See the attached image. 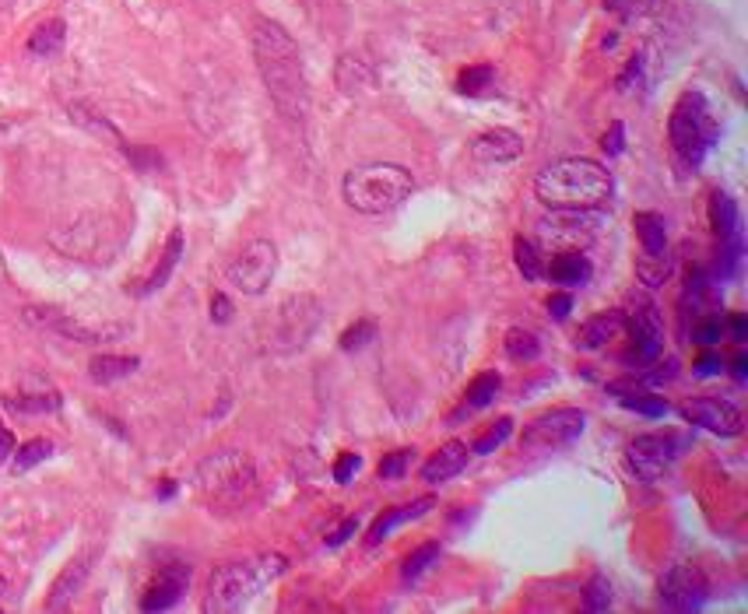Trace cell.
Returning <instances> with one entry per match:
<instances>
[{
	"label": "cell",
	"instance_id": "22",
	"mask_svg": "<svg viewBox=\"0 0 748 614\" xmlns=\"http://www.w3.org/2000/svg\"><path fill=\"white\" fill-rule=\"evenodd\" d=\"M432 506H436V499H432V495H422V499H415V502H411V506L383 509V513L373 520V527H369L366 544H369V548H376V544H380L383 537H390V530H394V527H401V523L422 520V516L429 513Z\"/></svg>",
	"mask_w": 748,
	"mask_h": 614
},
{
	"label": "cell",
	"instance_id": "53",
	"mask_svg": "<svg viewBox=\"0 0 748 614\" xmlns=\"http://www.w3.org/2000/svg\"><path fill=\"white\" fill-rule=\"evenodd\" d=\"M11 453H15V432H11L8 425H0V467L8 464Z\"/></svg>",
	"mask_w": 748,
	"mask_h": 614
},
{
	"label": "cell",
	"instance_id": "44",
	"mask_svg": "<svg viewBox=\"0 0 748 614\" xmlns=\"http://www.w3.org/2000/svg\"><path fill=\"white\" fill-rule=\"evenodd\" d=\"M359 467H362V457H359V453H341V457L338 460H334V481H338V485H348V481H352L355 478V471H359Z\"/></svg>",
	"mask_w": 748,
	"mask_h": 614
},
{
	"label": "cell",
	"instance_id": "24",
	"mask_svg": "<svg viewBox=\"0 0 748 614\" xmlns=\"http://www.w3.org/2000/svg\"><path fill=\"white\" fill-rule=\"evenodd\" d=\"M633 229H636V239H640L643 257H668L671 253L664 215H657V211H640V215L633 218Z\"/></svg>",
	"mask_w": 748,
	"mask_h": 614
},
{
	"label": "cell",
	"instance_id": "56",
	"mask_svg": "<svg viewBox=\"0 0 748 614\" xmlns=\"http://www.w3.org/2000/svg\"><path fill=\"white\" fill-rule=\"evenodd\" d=\"M173 495H176V481H162V485H159V499H173Z\"/></svg>",
	"mask_w": 748,
	"mask_h": 614
},
{
	"label": "cell",
	"instance_id": "23",
	"mask_svg": "<svg viewBox=\"0 0 748 614\" xmlns=\"http://www.w3.org/2000/svg\"><path fill=\"white\" fill-rule=\"evenodd\" d=\"M622 334H626V320H622V309H612V313L590 316V320L580 327V337H576V341H580V348L597 351V348H605V344L619 341Z\"/></svg>",
	"mask_w": 748,
	"mask_h": 614
},
{
	"label": "cell",
	"instance_id": "47",
	"mask_svg": "<svg viewBox=\"0 0 748 614\" xmlns=\"http://www.w3.org/2000/svg\"><path fill=\"white\" fill-rule=\"evenodd\" d=\"M548 313H552L555 320H566V316L573 313V295H569V292H552V295H548Z\"/></svg>",
	"mask_w": 748,
	"mask_h": 614
},
{
	"label": "cell",
	"instance_id": "45",
	"mask_svg": "<svg viewBox=\"0 0 748 614\" xmlns=\"http://www.w3.org/2000/svg\"><path fill=\"white\" fill-rule=\"evenodd\" d=\"M601 148L608 151V155H622V148H626V127H622L619 120L608 127V134L601 137Z\"/></svg>",
	"mask_w": 748,
	"mask_h": 614
},
{
	"label": "cell",
	"instance_id": "50",
	"mask_svg": "<svg viewBox=\"0 0 748 614\" xmlns=\"http://www.w3.org/2000/svg\"><path fill=\"white\" fill-rule=\"evenodd\" d=\"M355 530H359V516H348V520H345V523H341V527H338V530H334V534H331V537H327V544H331V548H338V544H345V541H348V537H352V534H355Z\"/></svg>",
	"mask_w": 748,
	"mask_h": 614
},
{
	"label": "cell",
	"instance_id": "16",
	"mask_svg": "<svg viewBox=\"0 0 748 614\" xmlns=\"http://www.w3.org/2000/svg\"><path fill=\"white\" fill-rule=\"evenodd\" d=\"M468 155L482 165H506V162H517L524 155V137L517 130H506V127H492L482 130L478 137H471L468 144Z\"/></svg>",
	"mask_w": 748,
	"mask_h": 614
},
{
	"label": "cell",
	"instance_id": "21",
	"mask_svg": "<svg viewBox=\"0 0 748 614\" xmlns=\"http://www.w3.org/2000/svg\"><path fill=\"white\" fill-rule=\"evenodd\" d=\"M334 85L341 88V95L348 99H362L376 88V71L355 53H341L338 67H334Z\"/></svg>",
	"mask_w": 748,
	"mask_h": 614
},
{
	"label": "cell",
	"instance_id": "39",
	"mask_svg": "<svg viewBox=\"0 0 748 614\" xmlns=\"http://www.w3.org/2000/svg\"><path fill=\"white\" fill-rule=\"evenodd\" d=\"M492 81H496V71H492L489 64L464 67V71L457 74V92H461V95H482L485 88H492Z\"/></svg>",
	"mask_w": 748,
	"mask_h": 614
},
{
	"label": "cell",
	"instance_id": "30",
	"mask_svg": "<svg viewBox=\"0 0 748 614\" xmlns=\"http://www.w3.org/2000/svg\"><path fill=\"white\" fill-rule=\"evenodd\" d=\"M499 390H503V376H499V372H482V376H475V379H471V386H468V393H464V407L457 411L454 418L489 407L492 400L499 397Z\"/></svg>",
	"mask_w": 748,
	"mask_h": 614
},
{
	"label": "cell",
	"instance_id": "6",
	"mask_svg": "<svg viewBox=\"0 0 748 614\" xmlns=\"http://www.w3.org/2000/svg\"><path fill=\"white\" fill-rule=\"evenodd\" d=\"M717 137H720V123H717V116H713L706 95L696 92V88L678 95V102L671 106V116H668V141L678 162H682L685 169H696Z\"/></svg>",
	"mask_w": 748,
	"mask_h": 614
},
{
	"label": "cell",
	"instance_id": "31",
	"mask_svg": "<svg viewBox=\"0 0 748 614\" xmlns=\"http://www.w3.org/2000/svg\"><path fill=\"white\" fill-rule=\"evenodd\" d=\"M513 260H517L520 274H524L527 281L545 278V257H541V246L534 243V239H524V236L513 239Z\"/></svg>",
	"mask_w": 748,
	"mask_h": 614
},
{
	"label": "cell",
	"instance_id": "11",
	"mask_svg": "<svg viewBox=\"0 0 748 614\" xmlns=\"http://www.w3.org/2000/svg\"><path fill=\"white\" fill-rule=\"evenodd\" d=\"M601 215L597 211H552L538 222V239L559 250H583L594 243Z\"/></svg>",
	"mask_w": 748,
	"mask_h": 614
},
{
	"label": "cell",
	"instance_id": "54",
	"mask_svg": "<svg viewBox=\"0 0 748 614\" xmlns=\"http://www.w3.org/2000/svg\"><path fill=\"white\" fill-rule=\"evenodd\" d=\"M731 372H734V379H745L748 376V355L741 351V344H738V351H734V358H731Z\"/></svg>",
	"mask_w": 748,
	"mask_h": 614
},
{
	"label": "cell",
	"instance_id": "1",
	"mask_svg": "<svg viewBox=\"0 0 748 614\" xmlns=\"http://www.w3.org/2000/svg\"><path fill=\"white\" fill-rule=\"evenodd\" d=\"M253 60L264 78V88L278 113L292 123H303L310 116V81H306L303 53L299 43L288 36V29L271 18H253Z\"/></svg>",
	"mask_w": 748,
	"mask_h": 614
},
{
	"label": "cell",
	"instance_id": "10",
	"mask_svg": "<svg viewBox=\"0 0 748 614\" xmlns=\"http://www.w3.org/2000/svg\"><path fill=\"white\" fill-rule=\"evenodd\" d=\"M278 274V246L271 239H250L225 267V281L243 295H264Z\"/></svg>",
	"mask_w": 748,
	"mask_h": 614
},
{
	"label": "cell",
	"instance_id": "32",
	"mask_svg": "<svg viewBox=\"0 0 748 614\" xmlns=\"http://www.w3.org/2000/svg\"><path fill=\"white\" fill-rule=\"evenodd\" d=\"M503 348H506V355H510L513 362H534V358L541 355V341H538V334H531V330H524V327L506 330Z\"/></svg>",
	"mask_w": 748,
	"mask_h": 614
},
{
	"label": "cell",
	"instance_id": "2",
	"mask_svg": "<svg viewBox=\"0 0 748 614\" xmlns=\"http://www.w3.org/2000/svg\"><path fill=\"white\" fill-rule=\"evenodd\" d=\"M612 193V172L594 158H559L534 176V197L548 211H601Z\"/></svg>",
	"mask_w": 748,
	"mask_h": 614
},
{
	"label": "cell",
	"instance_id": "48",
	"mask_svg": "<svg viewBox=\"0 0 748 614\" xmlns=\"http://www.w3.org/2000/svg\"><path fill=\"white\" fill-rule=\"evenodd\" d=\"M720 369H724V358H720L717 351L706 348L703 355L696 358V372H699V376H713V372H720Z\"/></svg>",
	"mask_w": 748,
	"mask_h": 614
},
{
	"label": "cell",
	"instance_id": "38",
	"mask_svg": "<svg viewBox=\"0 0 748 614\" xmlns=\"http://www.w3.org/2000/svg\"><path fill=\"white\" fill-rule=\"evenodd\" d=\"M4 404L18 415H50L60 407V397L57 393H29V397H8Z\"/></svg>",
	"mask_w": 748,
	"mask_h": 614
},
{
	"label": "cell",
	"instance_id": "37",
	"mask_svg": "<svg viewBox=\"0 0 748 614\" xmlns=\"http://www.w3.org/2000/svg\"><path fill=\"white\" fill-rule=\"evenodd\" d=\"M671 274V253L668 257H643L636 260V278H640L643 288H661Z\"/></svg>",
	"mask_w": 748,
	"mask_h": 614
},
{
	"label": "cell",
	"instance_id": "19",
	"mask_svg": "<svg viewBox=\"0 0 748 614\" xmlns=\"http://www.w3.org/2000/svg\"><path fill=\"white\" fill-rule=\"evenodd\" d=\"M468 457H471L468 443H461V439H450V443H443L422 464V481H429V485H443V481L457 478V474L468 467Z\"/></svg>",
	"mask_w": 748,
	"mask_h": 614
},
{
	"label": "cell",
	"instance_id": "34",
	"mask_svg": "<svg viewBox=\"0 0 748 614\" xmlns=\"http://www.w3.org/2000/svg\"><path fill=\"white\" fill-rule=\"evenodd\" d=\"M612 607V583H608V576H601V572H594V576L587 579V586H583V611L590 614H601Z\"/></svg>",
	"mask_w": 748,
	"mask_h": 614
},
{
	"label": "cell",
	"instance_id": "8",
	"mask_svg": "<svg viewBox=\"0 0 748 614\" xmlns=\"http://www.w3.org/2000/svg\"><path fill=\"white\" fill-rule=\"evenodd\" d=\"M320 320H324V306H320L317 295H310V292L288 295V299L274 309V323H271V334H267V344H271L274 351L303 348V344L317 334Z\"/></svg>",
	"mask_w": 748,
	"mask_h": 614
},
{
	"label": "cell",
	"instance_id": "25",
	"mask_svg": "<svg viewBox=\"0 0 748 614\" xmlns=\"http://www.w3.org/2000/svg\"><path fill=\"white\" fill-rule=\"evenodd\" d=\"M710 225H713V232H717L720 243H734V239H741V211H738V204L720 190L710 197Z\"/></svg>",
	"mask_w": 748,
	"mask_h": 614
},
{
	"label": "cell",
	"instance_id": "18",
	"mask_svg": "<svg viewBox=\"0 0 748 614\" xmlns=\"http://www.w3.org/2000/svg\"><path fill=\"white\" fill-rule=\"evenodd\" d=\"M92 562H95V551H85V555L71 558V562L60 569V576L53 579L50 586V597H46V611H67L74 604V597L81 593L85 579L92 576Z\"/></svg>",
	"mask_w": 748,
	"mask_h": 614
},
{
	"label": "cell",
	"instance_id": "17",
	"mask_svg": "<svg viewBox=\"0 0 748 614\" xmlns=\"http://www.w3.org/2000/svg\"><path fill=\"white\" fill-rule=\"evenodd\" d=\"M187 583H190L187 565H166V569H159V576L148 583V590L141 597V611H169V607H176L183 593H187Z\"/></svg>",
	"mask_w": 748,
	"mask_h": 614
},
{
	"label": "cell",
	"instance_id": "40",
	"mask_svg": "<svg viewBox=\"0 0 748 614\" xmlns=\"http://www.w3.org/2000/svg\"><path fill=\"white\" fill-rule=\"evenodd\" d=\"M685 334L692 337V341L699 344V348H713L717 341H724V320H720V313L717 316H703V320H696V323H689L685 327Z\"/></svg>",
	"mask_w": 748,
	"mask_h": 614
},
{
	"label": "cell",
	"instance_id": "20",
	"mask_svg": "<svg viewBox=\"0 0 748 614\" xmlns=\"http://www.w3.org/2000/svg\"><path fill=\"white\" fill-rule=\"evenodd\" d=\"M590 274H594V267L583 257V250H559L545 260V278L552 281V285H562L566 292L569 288L587 285Z\"/></svg>",
	"mask_w": 748,
	"mask_h": 614
},
{
	"label": "cell",
	"instance_id": "52",
	"mask_svg": "<svg viewBox=\"0 0 748 614\" xmlns=\"http://www.w3.org/2000/svg\"><path fill=\"white\" fill-rule=\"evenodd\" d=\"M11 590H15V565L0 555V600L8 597Z\"/></svg>",
	"mask_w": 748,
	"mask_h": 614
},
{
	"label": "cell",
	"instance_id": "13",
	"mask_svg": "<svg viewBox=\"0 0 748 614\" xmlns=\"http://www.w3.org/2000/svg\"><path fill=\"white\" fill-rule=\"evenodd\" d=\"M678 450H682V439L675 432H647L629 443V464L636 467L643 481H657L675 464Z\"/></svg>",
	"mask_w": 748,
	"mask_h": 614
},
{
	"label": "cell",
	"instance_id": "36",
	"mask_svg": "<svg viewBox=\"0 0 748 614\" xmlns=\"http://www.w3.org/2000/svg\"><path fill=\"white\" fill-rule=\"evenodd\" d=\"M510 436H513V418H499L496 425H489V429L471 443V453H475V457H489V453H496Z\"/></svg>",
	"mask_w": 748,
	"mask_h": 614
},
{
	"label": "cell",
	"instance_id": "14",
	"mask_svg": "<svg viewBox=\"0 0 748 614\" xmlns=\"http://www.w3.org/2000/svg\"><path fill=\"white\" fill-rule=\"evenodd\" d=\"M678 415L689 425H699V429L713 432V436L734 439L741 436V411L731 404V400L720 397H692L678 407Z\"/></svg>",
	"mask_w": 748,
	"mask_h": 614
},
{
	"label": "cell",
	"instance_id": "43",
	"mask_svg": "<svg viewBox=\"0 0 748 614\" xmlns=\"http://www.w3.org/2000/svg\"><path fill=\"white\" fill-rule=\"evenodd\" d=\"M411 457H415V450H394V453H387V457L380 460V467H376V474H380L383 481L401 478V474L411 467Z\"/></svg>",
	"mask_w": 748,
	"mask_h": 614
},
{
	"label": "cell",
	"instance_id": "26",
	"mask_svg": "<svg viewBox=\"0 0 748 614\" xmlns=\"http://www.w3.org/2000/svg\"><path fill=\"white\" fill-rule=\"evenodd\" d=\"M137 369H141V358H134V355H95L92 362H88V376L99 386H109V383H116V379L134 376Z\"/></svg>",
	"mask_w": 748,
	"mask_h": 614
},
{
	"label": "cell",
	"instance_id": "51",
	"mask_svg": "<svg viewBox=\"0 0 748 614\" xmlns=\"http://www.w3.org/2000/svg\"><path fill=\"white\" fill-rule=\"evenodd\" d=\"M633 81H636V85L643 81V57H633V60H629L626 74L619 78V88H622V92H629V85H633Z\"/></svg>",
	"mask_w": 748,
	"mask_h": 614
},
{
	"label": "cell",
	"instance_id": "3",
	"mask_svg": "<svg viewBox=\"0 0 748 614\" xmlns=\"http://www.w3.org/2000/svg\"><path fill=\"white\" fill-rule=\"evenodd\" d=\"M285 558L281 555H260L246 558V562H225L211 572L208 593H204V611L208 614H236L264 590L271 579L285 572Z\"/></svg>",
	"mask_w": 748,
	"mask_h": 614
},
{
	"label": "cell",
	"instance_id": "7",
	"mask_svg": "<svg viewBox=\"0 0 748 614\" xmlns=\"http://www.w3.org/2000/svg\"><path fill=\"white\" fill-rule=\"evenodd\" d=\"M622 320H626L629 334V351H622V362L626 365H654L664 351V320L661 309L647 299L643 292H633L622 309Z\"/></svg>",
	"mask_w": 748,
	"mask_h": 614
},
{
	"label": "cell",
	"instance_id": "46",
	"mask_svg": "<svg viewBox=\"0 0 748 614\" xmlns=\"http://www.w3.org/2000/svg\"><path fill=\"white\" fill-rule=\"evenodd\" d=\"M724 334H731V341L734 344H745L748 341V320H745V313H731L724 320Z\"/></svg>",
	"mask_w": 748,
	"mask_h": 614
},
{
	"label": "cell",
	"instance_id": "49",
	"mask_svg": "<svg viewBox=\"0 0 748 614\" xmlns=\"http://www.w3.org/2000/svg\"><path fill=\"white\" fill-rule=\"evenodd\" d=\"M211 320H215V323H229L232 320V302L225 299L222 292L211 295Z\"/></svg>",
	"mask_w": 748,
	"mask_h": 614
},
{
	"label": "cell",
	"instance_id": "12",
	"mask_svg": "<svg viewBox=\"0 0 748 614\" xmlns=\"http://www.w3.org/2000/svg\"><path fill=\"white\" fill-rule=\"evenodd\" d=\"M657 590H661V604L678 614L699 611V607L706 604V597H710L706 576L699 572V565H689V562L671 565V569L657 579Z\"/></svg>",
	"mask_w": 748,
	"mask_h": 614
},
{
	"label": "cell",
	"instance_id": "27",
	"mask_svg": "<svg viewBox=\"0 0 748 614\" xmlns=\"http://www.w3.org/2000/svg\"><path fill=\"white\" fill-rule=\"evenodd\" d=\"M180 257H183V232L173 229V232H169V239H166V250H162L159 264H155V271L148 274V281H144L141 295L159 292V288L166 285L169 278H173V271H176V264H180Z\"/></svg>",
	"mask_w": 748,
	"mask_h": 614
},
{
	"label": "cell",
	"instance_id": "4",
	"mask_svg": "<svg viewBox=\"0 0 748 614\" xmlns=\"http://www.w3.org/2000/svg\"><path fill=\"white\" fill-rule=\"evenodd\" d=\"M415 193V176L404 165L373 162L359 165L341 183V197L359 215H390Z\"/></svg>",
	"mask_w": 748,
	"mask_h": 614
},
{
	"label": "cell",
	"instance_id": "5",
	"mask_svg": "<svg viewBox=\"0 0 748 614\" xmlns=\"http://www.w3.org/2000/svg\"><path fill=\"white\" fill-rule=\"evenodd\" d=\"M197 495L218 513H232L243 509L246 502L257 495V467L246 453L222 450L211 453L201 467H197Z\"/></svg>",
	"mask_w": 748,
	"mask_h": 614
},
{
	"label": "cell",
	"instance_id": "41",
	"mask_svg": "<svg viewBox=\"0 0 748 614\" xmlns=\"http://www.w3.org/2000/svg\"><path fill=\"white\" fill-rule=\"evenodd\" d=\"M376 320H369V316H362V320H355L352 327L345 330V334L338 337V344H341V351H359V348H366L369 341H376Z\"/></svg>",
	"mask_w": 748,
	"mask_h": 614
},
{
	"label": "cell",
	"instance_id": "28",
	"mask_svg": "<svg viewBox=\"0 0 748 614\" xmlns=\"http://www.w3.org/2000/svg\"><path fill=\"white\" fill-rule=\"evenodd\" d=\"M67 43V25L60 22V18H50V22H43L36 32L29 36V43H25V50H29V57H57L60 50H64Z\"/></svg>",
	"mask_w": 748,
	"mask_h": 614
},
{
	"label": "cell",
	"instance_id": "9",
	"mask_svg": "<svg viewBox=\"0 0 748 614\" xmlns=\"http://www.w3.org/2000/svg\"><path fill=\"white\" fill-rule=\"evenodd\" d=\"M587 429V415L580 407H552L545 415L531 418L520 432V450L524 453H555L562 446L576 443Z\"/></svg>",
	"mask_w": 748,
	"mask_h": 614
},
{
	"label": "cell",
	"instance_id": "35",
	"mask_svg": "<svg viewBox=\"0 0 748 614\" xmlns=\"http://www.w3.org/2000/svg\"><path fill=\"white\" fill-rule=\"evenodd\" d=\"M53 443L50 439H29L25 446H18L11 457H15V474H25V471H32L36 464H43V460H50L53 457Z\"/></svg>",
	"mask_w": 748,
	"mask_h": 614
},
{
	"label": "cell",
	"instance_id": "15",
	"mask_svg": "<svg viewBox=\"0 0 748 614\" xmlns=\"http://www.w3.org/2000/svg\"><path fill=\"white\" fill-rule=\"evenodd\" d=\"M25 320L36 323V327L57 330V334L71 337V341H78V344H102V341H109V337L123 334V327H88V323L74 320L71 313H64V309H53V306L25 309Z\"/></svg>",
	"mask_w": 748,
	"mask_h": 614
},
{
	"label": "cell",
	"instance_id": "29",
	"mask_svg": "<svg viewBox=\"0 0 748 614\" xmlns=\"http://www.w3.org/2000/svg\"><path fill=\"white\" fill-rule=\"evenodd\" d=\"M612 393H622V397H619L622 407H626V411H636V415H643V418H664L671 411L664 397H654V393L636 390L633 383H612Z\"/></svg>",
	"mask_w": 748,
	"mask_h": 614
},
{
	"label": "cell",
	"instance_id": "55",
	"mask_svg": "<svg viewBox=\"0 0 748 614\" xmlns=\"http://www.w3.org/2000/svg\"><path fill=\"white\" fill-rule=\"evenodd\" d=\"M626 4H629V18H636V15H647V11H654L657 0H626Z\"/></svg>",
	"mask_w": 748,
	"mask_h": 614
},
{
	"label": "cell",
	"instance_id": "33",
	"mask_svg": "<svg viewBox=\"0 0 748 614\" xmlns=\"http://www.w3.org/2000/svg\"><path fill=\"white\" fill-rule=\"evenodd\" d=\"M436 558H439V541L418 544V548L411 551L408 558H404V569H401L404 583H418V579H422L425 572H429L432 565H436Z\"/></svg>",
	"mask_w": 748,
	"mask_h": 614
},
{
	"label": "cell",
	"instance_id": "42",
	"mask_svg": "<svg viewBox=\"0 0 748 614\" xmlns=\"http://www.w3.org/2000/svg\"><path fill=\"white\" fill-rule=\"evenodd\" d=\"M71 116H74V120H78V123H85L88 130H95V134L113 137V141L120 144V148H127V141H123V137H120V130H116L109 120H102L99 113H92V109H88V106H71Z\"/></svg>",
	"mask_w": 748,
	"mask_h": 614
}]
</instances>
